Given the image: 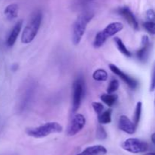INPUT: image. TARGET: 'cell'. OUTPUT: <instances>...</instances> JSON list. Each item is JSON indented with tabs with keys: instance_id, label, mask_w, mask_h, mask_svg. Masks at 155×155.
<instances>
[{
	"instance_id": "obj_26",
	"label": "cell",
	"mask_w": 155,
	"mask_h": 155,
	"mask_svg": "<svg viewBox=\"0 0 155 155\" xmlns=\"http://www.w3.org/2000/svg\"><path fill=\"white\" fill-rule=\"evenodd\" d=\"M18 68V64H14L12 65V70L13 71H15Z\"/></svg>"
},
{
	"instance_id": "obj_18",
	"label": "cell",
	"mask_w": 155,
	"mask_h": 155,
	"mask_svg": "<svg viewBox=\"0 0 155 155\" xmlns=\"http://www.w3.org/2000/svg\"><path fill=\"white\" fill-rule=\"evenodd\" d=\"M92 78L94 80L97 81H105L108 78V74L104 69L98 68L94 71L92 74Z\"/></svg>"
},
{
	"instance_id": "obj_13",
	"label": "cell",
	"mask_w": 155,
	"mask_h": 155,
	"mask_svg": "<svg viewBox=\"0 0 155 155\" xmlns=\"http://www.w3.org/2000/svg\"><path fill=\"white\" fill-rule=\"evenodd\" d=\"M107 153V149L104 146L93 145L86 147L77 155H105Z\"/></svg>"
},
{
	"instance_id": "obj_1",
	"label": "cell",
	"mask_w": 155,
	"mask_h": 155,
	"mask_svg": "<svg viewBox=\"0 0 155 155\" xmlns=\"http://www.w3.org/2000/svg\"><path fill=\"white\" fill-rule=\"evenodd\" d=\"M94 13L90 11H85L78 15L73 24L72 43L75 46L78 45L81 41L89 23L94 18Z\"/></svg>"
},
{
	"instance_id": "obj_21",
	"label": "cell",
	"mask_w": 155,
	"mask_h": 155,
	"mask_svg": "<svg viewBox=\"0 0 155 155\" xmlns=\"http://www.w3.org/2000/svg\"><path fill=\"white\" fill-rule=\"evenodd\" d=\"M107 135L105 129L102 126V125L99 124L97 126L96 129V138L98 140H105L107 138Z\"/></svg>"
},
{
	"instance_id": "obj_9",
	"label": "cell",
	"mask_w": 155,
	"mask_h": 155,
	"mask_svg": "<svg viewBox=\"0 0 155 155\" xmlns=\"http://www.w3.org/2000/svg\"><path fill=\"white\" fill-rule=\"evenodd\" d=\"M150 52V40L147 35L142 37V47L136 52V57L139 61L145 62L148 59Z\"/></svg>"
},
{
	"instance_id": "obj_19",
	"label": "cell",
	"mask_w": 155,
	"mask_h": 155,
	"mask_svg": "<svg viewBox=\"0 0 155 155\" xmlns=\"http://www.w3.org/2000/svg\"><path fill=\"white\" fill-rule=\"evenodd\" d=\"M142 103L141 101H139L136 103V110H135L134 114V119H133V122L136 125V127H138L140 122L141 116H142Z\"/></svg>"
},
{
	"instance_id": "obj_30",
	"label": "cell",
	"mask_w": 155,
	"mask_h": 155,
	"mask_svg": "<svg viewBox=\"0 0 155 155\" xmlns=\"http://www.w3.org/2000/svg\"><path fill=\"white\" fill-rule=\"evenodd\" d=\"M154 103H155V99H154Z\"/></svg>"
},
{
	"instance_id": "obj_14",
	"label": "cell",
	"mask_w": 155,
	"mask_h": 155,
	"mask_svg": "<svg viewBox=\"0 0 155 155\" xmlns=\"http://www.w3.org/2000/svg\"><path fill=\"white\" fill-rule=\"evenodd\" d=\"M18 9H19L18 5L15 3L8 5V6H6L4 10L5 16L9 21L15 19L18 15Z\"/></svg>"
},
{
	"instance_id": "obj_22",
	"label": "cell",
	"mask_w": 155,
	"mask_h": 155,
	"mask_svg": "<svg viewBox=\"0 0 155 155\" xmlns=\"http://www.w3.org/2000/svg\"><path fill=\"white\" fill-rule=\"evenodd\" d=\"M145 30L150 33V34H155V22L154 21H146L143 24Z\"/></svg>"
},
{
	"instance_id": "obj_4",
	"label": "cell",
	"mask_w": 155,
	"mask_h": 155,
	"mask_svg": "<svg viewBox=\"0 0 155 155\" xmlns=\"http://www.w3.org/2000/svg\"><path fill=\"white\" fill-rule=\"evenodd\" d=\"M124 24L120 22H112L109 24L105 28L101 31L98 32L95 36L93 42L95 48H100L102 46L108 38L114 36L123 30Z\"/></svg>"
},
{
	"instance_id": "obj_28",
	"label": "cell",
	"mask_w": 155,
	"mask_h": 155,
	"mask_svg": "<svg viewBox=\"0 0 155 155\" xmlns=\"http://www.w3.org/2000/svg\"><path fill=\"white\" fill-rule=\"evenodd\" d=\"M144 155H155V152H149V153H146Z\"/></svg>"
},
{
	"instance_id": "obj_17",
	"label": "cell",
	"mask_w": 155,
	"mask_h": 155,
	"mask_svg": "<svg viewBox=\"0 0 155 155\" xmlns=\"http://www.w3.org/2000/svg\"><path fill=\"white\" fill-rule=\"evenodd\" d=\"M111 109H107V110L104 111L101 114L98 115V121L99 122V124L104 125L109 124V123L111 122Z\"/></svg>"
},
{
	"instance_id": "obj_27",
	"label": "cell",
	"mask_w": 155,
	"mask_h": 155,
	"mask_svg": "<svg viewBox=\"0 0 155 155\" xmlns=\"http://www.w3.org/2000/svg\"><path fill=\"white\" fill-rule=\"evenodd\" d=\"M151 141L154 144H155V132L151 135Z\"/></svg>"
},
{
	"instance_id": "obj_3",
	"label": "cell",
	"mask_w": 155,
	"mask_h": 155,
	"mask_svg": "<svg viewBox=\"0 0 155 155\" xmlns=\"http://www.w3.org/2000/svg\"><path fill=\"white\" fill-rule=\"evenodd\" d=\"M63 131L61 125L56 122H49L44 123L37 127L28 128L26 129L27 135L35 138H42L51 135V134L60 133Z\"/></svg>"
},
{
	"instance_id": "obj_10",
	"label": "cell",
	"mask_w": 155,
	"mask_h": 155,
	"mask_svg": "<svg viewBox=\"0 0 155 155\" xmlns=\"http://www.w3.org/2000/svg\"><path fill=\"white\" fill-rule=\"evenodd\" d=\"M117 12L119 15H122L124 18V19L128 22L129 24L131 25L132 27L135 29V30H138L139 29V22H138L137 19H136V16L133 13L130 8L128 7H121L117 9Z\"/></svg>"
},
{
	"instance_id": "obj_23",
	"label": "cell",
	"mask_w": 155,
	"mask_h": 155,
	"mask_svg": "<svg viewBox=\"0 0 155 155\" xmlns=\"http://www.w3.org/2000/svg\"><path fill=\"white\" fill-rule=\"evenodd\" d=\"M92 108H93L94 111L95 112V113L97 115H99L101 112H103V110H104V106L100 102H93L92 103Z\"/></svg>"
},
{
	"instance_id": "obj_5",
	"label": "cell",
	"mask_w": 155,
	"mask_h": 155,
	"mask_svg": "<svg viewBox=\"0 0 155 155\" xmlns=\"http://www.w3.org/2000/svg\"><path fill=\"white\" fill-rule=\"evenodd\" d=\"M85 81L82 77H79L73 84L72 112L75 113L80 108L85 95Z\"/></svg>"
},
{
	"instance_id": "obj_2",
	"label": "cell",
	"mask_w": 155,
	"mask_h": 155,
	"mask_svg": "<svg viewBox=\"0 0 155 155\" xmlns=\"http://www.w3.org/2000/svg\"><path fill=\"white\" fill-rule=\"evenodd\" d=\"M42 19V15L40 11L37 10L33 12L30 21L27 23L22 32L21 42L23 43L28 44L34 40L41 26Z\"/></svg>"
},
{
	"instance_id": "obj_6",
	"label": "cell",
	"mask_w": 155,
	"mask_h": 155,
	"mask_svg": "<svg viewBox=\"0 0 155 155\" xmlns=\"http://www.w3.org/2000/svg\"><path fill=\"white\" fill-rule=\"evenodd\" d=\"M121 147L127 151L132 153H143L148 150V144L145 141L136 138H130L124 141Z\"/></svg>"
},
{
	"instance_id": "obj_29",
	"label": "cell",
	"mask_w": 155,
	"mask_h": 155,
	"mask_svg": "<svg viewBox=\"0 0 155 155\" xmlns=\"http://www.w3.org/2000/svg\"><path fill=\"white\" fill-rule=\"evenodd\" d=\"M88 1H91V0H88Z\"/></svg>"
},
{
	"instance_id": "obj_25",
	"label": "cell",
	"mask_w": 155,
	"mask_h": 155,
	"mask_svg": "<svg viewBox=\"0 0 155 155\" xmlns=\"http://www.w3.org/2000/svg\"><path fill=\"white\" fill-rule=\"evenodd\" d=\"M146 17L149 21H155V12L153 9H148L146 12Z\"/></svg>"
},
{
	"instance_id": "obj_7",
	"label": "cell",
	"mask_w": 155,
	"mask_h": 155,
	"mask_svg": "<svg viewBox=\"0 0 155 155\" xmlns=\"http://www.w3.org/2000/svg\"><path fill=\"white\" fill-rule=\"evenodd\" d=\"M86 123V119L84 115L81 113H76L73 115L68 129V135L69 136H74L78 134Z\"/></svg>"
},
{
	"instance_id": "obj_8",
	"label": "cell",
	"mask_w": 155,
	"mask_h": 155,
	"mask_svg": "<svg viewBox=\"0 0 155 155\" xmlns=\"http://www.w3.org/2000/svg\"><path fill=\"white\" fill-rule=\"evenodd\" d=\"M109 68H110V71L114 74H115L118 77L120 78L121 80L124 81V82H125L128 85L129 88H131L132 90H135L138 88V86H139V81L136 78L129 75L128 74L124 72V71H122L120 68H119L117 65H114V64H110L109 65Z\"/></svg>"
},
{
	"instance_id": "obj_15",
	"label": "cell",
	"mask_w": 155,
	"mask_h": 155,
	"mask_svg": "<svg viewBox=\"0 0 155 155\" xmlns=\"http://www.w3.org/2000/svg\"><path fill=\"white\" fill-rule=\"evenodd\" d=\"M100 99L107 106L111 107V106H113L115 104V103L117 100L118 96L114 94H107H107H101V97H100Z\"/></svg>"
},
{
	"instance_id": "obj_20",
	"label": "cell",
	"mask_w": 155,
	"mask_h": 155,
	"mask_svg": "<svg viewBox=\"0 0 155 155\" xmlns=\"http://www.w3.org/2000/svg\"><path fill=\"white\" fill-rule=\"evenodd\" d=\"M120 87V82L117 79H112L109 83L108 87L107 88V94H114L118 90Z\"/></svg>"
},
{
	"instance_id": "obj_24",
	"label": "cell",
	"mask_w": 155,
	"mask_h": 155,
	"mask_svg": "<svg viewBox=\"0 0 155 155\" xmlns=\"http://www.w3.org/2000/svg\"><path fill=\"white\" fill-rule=\"evenodd\" d=\"M150 91H154L155 90V63L153 68L152 74H151V83H150Z\"/></svg>"
},
{
	"instance_id": "obj_16",
	"label": "cell",
	"mask_w": 155,
	"mask_h": 155,
	"mask_svg": "<svg viewBox=\"0 0 155 155\" xmlns=\"http://www.w3.org/2000/svg\"><path fill=\"white\" fill-rule=\"evenodd\" d=\"M114 40V43L115 44H116L118 50H119L123 55H124V56H127V57H131L133 54H132L131 52L127 48V46H126L125 44L124 43V42H123V40L120 38L117 37V36H115Z\"/></svg>"
},
{
	"instance_id": "obj_11",
	"label": "cell",
	"mask_w": 155,
	"mask_h": 155,
	"mask_svg": "<svg viewBox=\"0 0 155 155\" xmlns=\"http://www.w3.org/2000/svg\"><path fill=\"white\" fill-rule=\"evenodd\" d=\"M118 126L121 131L129 134V135L134 134L136 131V128H137L133 122H132L127 115H124L120 117Z\"/></svg>"
},
{
	"instance_id": "obj_12",
	"label": "cell",
	"mask_w": 155,
	"mask_h": 155,
	"mask_svg": "<svg viewBox=\"0 0 155 155\" xmlns=\"http://www.w3.org/2000/svg\"><path fill=\"white\" fill-rule=\"evenodd\" d=\"M22 25H23V21H18V22L15 24V25L14 26L13 28L11 30L10 33L8 34V36L7 38V40H6V45L8 47L13 46L14 44L16 42L17 39H18V36L20 34V32H21V29H22Z\"/></svg>"
}]
</instances>
